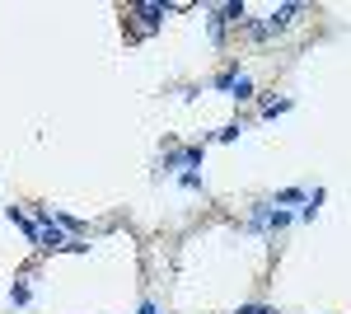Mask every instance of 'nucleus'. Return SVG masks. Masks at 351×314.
Masks as SVG:
<instances>
[{
  "label": "nucleus",
  "instance_id": "f257e3e1",
  "mask_svg": "<svg viewBox=\"0 0 351 314\" xmlns=\"http://www.w3.org/2000/svg\"><path fill=\"white\" fill-rule=\"evenodd\" d=\"M173 10H183V5H164V0H150V5H132L127 10V19H132V28H127V38L132 43H141V38H150L155 28L173 14Z\"/></svg>",
  "mask_w": 351,
  "mask_h": 314
},
{
  "label": "nucleus",
  "instance_id": "f03ea898",
  "mask_svg": "<svg viewBox=\"0 0 351 314\" xmlns=\"http://www.w3.org/2000/svg\"><path fill=\"white\" fill-rule=\"evenodd\" d=\"M291 225H295V211L271 207V202L253 207V216L243 221V230H248V235H281V230H291Z\"/></svg>",
  "mask_w": 351,
  "mask_h": 314
},
{
  "label": "nucleus",
  "instance_id": "7ed1b4c3",
  "mask_svg": "<svg viewBox=\"0 0 351 314\" xmlns=\"http://www.w3.org/2000/svg\"><path fill=\"white\" fill-rule=\"evenodd\" d=\"M239 76H243V71H239V56H234V61H225V66H220L216 76H211V89L230 99V89H234V80H239Z\"/></svg>",
  "mask_w": 351,
  "mask_h": 314
},
{
  "label": "nucleus",
  "instance_id": "20e7f679",
  "mask_svg": "<svg viewBox=\"0 0 351 314\" xmlns=\"http://www.w3.org/2000/svg\"><path fill=\"white\" fill-rule=\"evenodd\" d=\"M295 108V99H276V94H263V104H258V117L263 122H276V117H286Z\"/></svg>",
  "mask_w": 351,
  "mask_h": 314
},
{
  "label": "nucleus",
  "instance_id": "39448f33",
  "mask_svg": "<svg viewBox=\"0 0 351 314\" xmlns=\"http://www.w3.org/2000/svg\"><path fill=\"white\" fill-rule=\"evenodd\" d=\"M202 24H206V38H211V43H225V10H220V5H206V19H202Z\"/></svg>",
  "mask_w": 351,
  "mask_h": 314
},
{
  "label": "nucleus",
  "instance_id": "423d86ee",
  "mask_svg": "<svg viewBox=\"0 0 351 314\" xmlns=\"http://www.w3.org/2000/svg\"><path fill=\"white\" fill-rule=\"evenodd\" d=\"M324 202H328V188H314V192H309V202H304V207L295 211V221L314 225V221H319V207H324Z\"/></svg>",
  "mask_w": 351,
  "mask_h": 314
},
{
  "label": "nucleus",
  "instance_id": "0eeeda50",
  "mask_svg": "<svg viewBox=\"0 0 351 314\" xmlns=\"http://www.w3.org/2000/svg\"><path fill=\"white\" fill-rule=\"evenodd\" d=\"M304 202H309V192H304V188H281V192H276V197H271V207H304Z\"/></svg>",
  "mask_w": 351,
  "mask_h": 314
},
{
  "label": "nucleus",
  "instance_id": "6e6552de",
  "mask_svg": "<svg viewBox=\"0 0 351 314\" xmlns=\"http://www.w3.org/2000/svg\"><path fill=\"white\" fill-rule=\"evenodd\" d=\"M230 99H234V104H253V99H258V85H253V76H239V80H234Z\"/></svg>",
  "mask_w": 351,
  "mask_h": 314
},
{
  "label": "nucleus",
  "instance_id": "1a4fd4ad",
  "mask_svg": "<svg viewBox=\"0 0 351 314\" xmlns=\"http://www.w3.org/2000/svg\"><path fill=\"white\" fill-rule=\"evenodd\" d=\"M243 131H248V122H225V127L216 131V141H225V146H230V141H239Z\"/></svg>",
  "mask_w": 351,
  "mask_h": 314
},
{
  "label": "nucleus",
  "instance_id": "9d476101",
  "mask_svg": "<svg viewBox=\"0 0 351 314\" xmlns=\"http://www.w3.org/2000/svg\"><path fill=\"white\" fill-rule=\"evenodd\" d=\"M28 295H33V291H28V282L19 277V282L10 287V305H19V310H24V305H28Z\"/></svg>",
  "mask_w": 351,
  "mask_h": 314
},
{
  "label": "nucleus",
  "instance_id": "9b49d317",
  "mask_svg": "<svg viewBox=\"0 0 351 314\" xmlns=\"http://www.w3.org/2000/svg\"><path fill=\"white\" fill-rule=\"evenodd\" d=\"M178 188H188V192H202V174H197V169H188V174H178Z\"/></svg>",
  "mask_w": 351,
  "mask_h": 314
},
{
  "label": "nucleus",
  "instance_id": "f8f14e48",
  "mask_svg": "<svg viewBox=\"0 0 351 314\" xmlns=\"http://www.w3.org/2000/svg\"><path fill=\"white\" fill-rule=\"evenodd\" d=\"M234 314H276V310H271V305H239Z\"/></svg>",
  "mask_w": 351,
  "mask_h": 314
},
{
  "label": "nucleus",
  "instance_id": "ddd939ff",
  "mask_svg": "<svg viewBox=\"0 0 351 314\" xmlns=\"http://www.w3.org/2000/svg\"><path fill=\"white\" fill-rule=\"evenodd\" d=\"M136 314H164V310L155 305V300H141V310H136Z\"/></svg>",
  "mask_w": 351,
  "mask_h": 314
}]
</instances>
